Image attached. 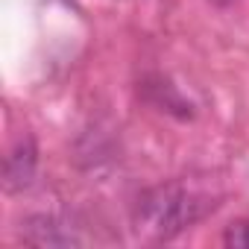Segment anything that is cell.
<instances>
[{
	"label": "cell",
	"instance_id": "cell-2",
	"mask_svg": "<svg viewBox=\"0 0 249 249\" xmlns=\"http://www.w3.org/2000/svg\"><path fill=\"white\" fill-rule=\"evenodd\" d=\"M36 164H38V150H36V141L30 135H24L12 153L6 156V164H3V179H6V191H24L33 176H36Z\"/></svg>",
	"mask_w": 249,
	"mask_h": 249
},
{
	"label": "cell",
	"instance_id": "cell-1",
	"mask_svg": "<svg viewBox=\"0 0 249 249\" xmlns=\"http://www.w3.org/2000/svg\"><path fill=\"white\" fill-rule=\"evenodd\" d=\"M205 214V202L182 185H159L138 199L135 226L150 240H170Z\"/></svg>",
	"mask_w": 249,
	"mask_h": 249
},
{
	"label": "cell",
	"instance_id": "cell-3",
	"mask_svg": "<svg viewBox=\"0 0 249 249\" xmlns=\"http://www.w3.org/2000/svg\"><path fill=\"white\" fill-rule=\"evenodd\" d=\"M27 240L36 243V246H68V243H76V237L71 234V229L59 226V223L50 220V217H36V220H30V226H27Z\"/></svg>",
	"mask_w": 249,
	"mask_h": 249
},
{
	"label": "cell",
	"instance_id": "cell-4",
	"mask_svg": "<svg viewBox=\"0 0 249 249\" xmlns=\"http://www.w3.org/2000/svg\"><path fill=\"white\" fill-rule=\"evenodd\" d=\"M223 243L231 249H249V220H237L226 229Z\"/></svg>",
	"mask_w": 249,
	"mask_h": 249
},
{
	"label": "cell",
	"instance_id": "cell-5",
	"mask_svg": "<svg viewBox=\"0 0 249 249\" xmlns=\"http://www.w3.org/2000/svg\"><path fill=\"white\" fill-rule=\"evenodd\" d=\"M208 3H214V6H229V3H234V0H208Z\"/></svg>",
	"mask_w": 249,
	"mask_h": 249
}]
</instances>
